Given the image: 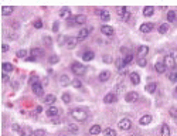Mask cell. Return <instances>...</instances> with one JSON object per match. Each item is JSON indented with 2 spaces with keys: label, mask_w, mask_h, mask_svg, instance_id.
Listing matches in <instances>:
<instances>
[{
  "label": "cell",
  "mask_w": 177,
  "mask_h": 136,
  "mask_svg": "<svg viewBox=\"0 0 177 136\" xmlns=\"http://www.w3.org/2000/svg\"><path fill=\"white\" fill-rule=\"evenodd\" d=\"M169 80L172 82H177V68H174L170 74H169Z\"/></svg>",
  "instance_id": "35"
},
{
  "label": "cell",
  "mask_w": 177,
  "mask_h": 136,
  "mask_svg": "<svg viewBox=\"0 0 177 136\" xmlns=\"http://www.w3.org/2000/svg\"><path fill=\"white\" fill-rule=\"evenodd\" d=\"M78 43V38H75V37H70V38H67V41H65V47L68 48V50H72L75 45Z\"/></svg>",
  "instance_id": "13"
},
{
  "label": "cell",
  "mask_w": 177,
  "mask_h": 136,
  "mask_svg": "<svg viewBox=\"0 0 177 136\" xmlns=\"http://www.w3.org/2000/svg\"><path fill=\"white\" fill-rule=\"evenodd\" d=\"M138 64H139L140 67H146L147 61H146V58H139V60H138Z\"/></svg>",
  "instance_id": "48"
},
{
  "label": "cell",
  "mask_w": 177,
  "mask_h": 136,
  "mask_svg": "<svg viewBox=\"0 0 177 136\" xmlns=\"http://www.w3.org/2000/svg\"><path fill=\"white\" fill-rule=\"evenodd\" d=\"M167 31H169V24H167V23H163V24L159 26V33H160V34H164V33H167Z\"/></svg>",
  "instance_id": "33"
},
{
  "label": "cell",
  "mask_w": 177,
  "mask_h": 136,
  "mask_svg": "<svg viewBox=\"0 0 177 136\" xmlns=\"http://www.w3.org/2000/svg\"><path fill=\"white\" fill-rule=\"evenodd\" d=\"M105 136H116V132L110 128H106L105 129Z\"/></svg>",
  "instance_id": "42"
},
{
  "label": "cell",
  "mask_w": 177,
  "mask_h": 136,
  "mask_svg": "<svg viewBox=\"0 0 177 136\" xmlns=\"http://www.w3.org/2000/svg\"><path fill=\"white\" fill-rule=\"evenodd\" d=\"M129 78H130V82H132L133 85H138V84L140 82V78H139V74H138V72H130V74H129Z\"/></svg>",
  "instance_id": "18"
},
{
  "label": "cell",
  "mask_w": 177,
  "mask_h": 136,
  "mask_svg": "<svg viewBox=\"0 0 177 136\" xmlns=\"http://www.w3.org/2000/svg\"><path fill=\"white\" fill-rule=\"evenodd\" d=\"M58 113H60V109L55 106H50L47 109V116H50V118H55V116H58Z\"/></svg>",
  "instance_id": "12"
},
{
  "label": "cell",
  "mask_w": 177,
  "mask_h": 136,
  "mask_svg": "<svg viewBox=\"0 0 177 136\" xmlns=\"http://www.w3.org/2000/svg\"><path fill=\"white\" fill-rule=\"evenodd\" d=\"M63 136H68V135H63Z\"/></svg>",
  "instance_id": "58"
},
{
  "label": "cell",
  "mask_w": 177,
  "mask_h": 136,
  "mask_svg": "<svg viewBox=\"0 0 177 136\" xmlns=\"http://www.w3.org/2000/svg\"><path fill=\"white\" fill-rule=\"evenodd\" d=\"M102 60H104V62H110V61H112V58H110L109 55H105Z\"/></svg>",
  "instance_id": "54"
},
{
  "label": "cell",
  "mask_w": 177,
  "mask_h": 136,
  "mask_svg": "<svg viewBox=\"0 0 177 136\" xmlns=\"http://www.w3.org/2000/svg\"><path fill=\"white\" fill-rule=\"evenodd\" d=\"M147 54H149V47H147V45H139V48H138V55H139V58H144Z\"/></svg>",
  "instance_id": "10"
},
{
  "label": "cell",
  "mask_w": 177,
  "mask_h": 136,
  "mask_svg": "<svg viewBox=\"0 0 177 136\" xmlns=\"http://www.w3.org/2000/svg\"><path fill=\"white\" fill-rule=\"evenodd\" d=\"M11 129H13L14 132H19V133L21 132V128H20V125H19V123H13V125H11Z\"/></svg>",
  "instance_id": "45"
},
{
  "label": "cell",
  "mask_w": 177,
  "mask_h": 136,
  "mask_svg": "<svg viewBox=\"0 0 177 136\" xmlns=\"http://www.w3.org/2000/svg\"><path fill=\"white\" fill-rule=\"evenodd\" d=\"M109 78H110V72H109V71H102V72L99 74V77H98V80H99L101 82H105Z\"/></svg>",
  "instance_id": "21"
},
{
  "label": "cell",
  "mask_w": 177,
  "mask_h": 136,
  "mask_svg": "<svg viewBox=\"0 0 177 136\" xmlns=\"http://www.w3.org/2000/svg\"><path fill=\"white\" fill-rule=\"evenodd\" d=\"M60 122V118L58 116H55V118H51V123H54V125H57Z\"/></svg>",
  "instance_id": "52"
},
{
  "label": "cell",
  "mask_w": 177,
  "mask_h": 136,
  "mask_svg": "<svg viewBox=\"0 0 177 136\" xmlns=\"http://www.w3.org/2000/svg\"><path fill=\"white\" fill-rule=\"evenodd\" d=\"M164 64H166L167 68L174 70V67H176V58H174L173 55H166V58H164Z\"/></svg>",
  "instance_id": "7"
},
{
  "label": "cell",
  "mask_w": 177,
  "mask_h": 136,
  "mask_svg": "<svg viewBox=\"0 0 177 136\" xmlns=\"http://www.w3.org/2000/svg\"><path fill=\"white\" fill-rule=\"evenodd\" d=\"M101 133V126L99 125H92L89 128V135H99Z\"/></svg>",
  "instance_id": "26"
},
{
  "label": "cell",
  "mask_w": 177,
  "mask_h": 136,
  "mask_svg": "<svg viewBox=\"0 0 177 136\" xmlns=\"http://www.w3.org/2000/svg\"><path fill=\"white\" fill-rule=\"evenodd\" d=\"M92 31H94V27H87V29H82V30L78 33V37H77V38H78V41L85 40V38H87V37L92 33Z\"/></svg>",
  "instance_id": "3"
},
{
  "label": "cell",
  "mask_w": 177,
  "mask_h": 136,
  "mask_svg": "<svg viewBox=\"0 0 177 136\" xmlns=\"http://www.w3.org/2000/svg\"><path fill=\"white\" fill-rule=\"evenodd\" d=\"M116 10H118V16H119L120 19H122V17H125V16L129 13L126 7H119V9H116Z\"/></svg>",
  "instance_id": "32"
},
{
  "label": "cell",
  "mask_w": 177,
  "mask_h": 136,
  "mask_svg": "<svg viewBox=\"0 0 177 136\" xmlns=\"http://www.w3.org/2000/svg\"><path fill=\"white\" fill-rule=\"evenodd\" d=\"M138 99H139V94L135 92V91H130V92H128V94L125 95V101L129 102V103H133V102H136Z\"/></svg>",
  "instance_id": "4"
},
{
  "label": "cell",
  "mask_w": 177,
  "mask_h": 136,
  "mask_svg": "<svg viewBox=\"0 0 177 136\" xmlns=\"http://www.w3.org/2000/svg\"><path fill=\"white\" fill-rule=\"evenodd\" d=\"M176 94H177V87H176Z\"/></svg>",
  "instance_id": "57"
},
{
  "label": "cell",
  "mask_w": 177,
  "mask_h": 136,
  "mask_svg": "<svg viewBox=\"0 0 177 136\" xmlns=\"http://www.w3.org/2000/svg\"><path fill=\"white\" fill-rule=\"evenodd\" d=\"M72 87H75V88H82V82H81L78 78H75V80L72 81Z\"/></svg>",
  "instance_id": "40"
},
{
  "label": "cell",
  "mask_w": 177,
  "mask_h": 136,
  "mask_svg": "<svg viewBox=\"0 0 177 136\" xmlns=\"http://www.w3.org/2000/svg\"><path fill=\"white\" fill-rule=\"evenodd\" d=\"M1 70H3V72H10V71H13L14 70V67H13V64H10V62H3L1 64Z\"/></svg>",
  "instance_id": "23"
},
{
  "label": "cell",
  "mask_w": 177,
  "mask_h": 136,
  "mask_svg": "<svg viewBox=\"0 0 177 136\" xmlns=\"http://www.w3.org/2000/svg\"><path fill=\"white\" fill-rule=\"evenodd\" d=\"M170 116H173V118H177V108H170Z\"/></svg>",
  "instance_id": "49"
},
{
  "label": "cell",
  "mask_w": 177,
  "mask_h": 136,
  "mask_svg": "<svg viewBox=\"0 0 177 136\" xmlns=\"http://www.w3.org/2000/svg\"><path fill=\"white\" fill-rule=\"evenodd\" d=\"M20 135H21V136H34V132H33L29 126H26V128H23V129H21Z\"/></svg>",
  "instance_id": "30"
},
{
  "label": "cell",
  "mask_w": 177,
  "mask_h": 136,
  "mask_svg": "<svg viewBox=\"0 0 177 136\" xmlns=\"http://www.w3.org/2000/svg\"><path fill=\"white\" fill-rule=\"evenodd\" d=\"M41 111H43V108H41V106H37V108H35V113H37V115H38Z\"/></svg>",
  "instance_id": "56"
},
{
  "label": "cell",
  "mask_w": 177,
  "mask_h": 136,
  "mask_svg": "<svg viewBox=\"0 0 177 136\" xmlns=\"http://www.w3.org/2000/svg\"><path fill=\"white\" fill-rule=\"evenodd\" d=\"M162 135L163 136H170V128H169V125H166V123L162 125Z\"/></svg>",
  "instance_id": "34"
},
{
  "label": "cell",
  "mask_w": 177,
  "mask_h": 136,
  "mask_svg": "<svg viewBox=\"0 0 177 136\" xmlns=\"http://www.w3.org/2000/svg\"><path fill=\"white\" fill-rule=\"evenodd\" d=\"M94 57H95V54H94V51H85L84 54H82V60L84 61H92L94 60Z\"/></svg>",
  "instance_id": "20"
},
{
  "label": "cell",
  "mask_w": 177,
  "mask_h": 136,
  "mask_svg": "<svg viewBox=\"0 0 177 136\" xmlns=\"http://www.w3.org/2000/svg\"><path fill=\"white\" fill-rule=\"evenodd\" d=\"M123 60H125V64L128 65V64H130V62L133 61V55H132V54H126Z\"/></svg>",
  "instance_id": "39"
},
{
  "label": "cell",
  "mask_w": 177,
  "mask_h": 136,
  "mask_svg": "<svg viewBox=\"0 0 177 136\" xmlns=\"http://www.w3.org/2000/svg\"><path fill=\"white\" fill-rule=\"evenodd\" d=\"M9 78H10V77H9L6 72H3V74H1V81H3V82H9Z\"/></svg>",
  "instance_id": "51"
},
{
  "label": "cell",
  "mask_w": 177,
  "mask_h": 136,
  "mask_svg": "<svg viewBox=\"0 0 177 136\" xmlns=\"http://www.w3.org/2000/svg\"><path fill=\"white\" fill-rule=\"evenodd\" d=\"M14 11V7L11 6H3L1 7V16H10Z\"/></svg>",
  "instance_id": "19"
},
{
  "label": "cell",
  "mask_w": 177,
  "mask_h": 136,
  "mask_svg": "<svg viewBox=\"0 0 177 136\" xmlns=\"http://www.w3.org/2000/svg\"><path fill=\"white\" fill-rule=\"evenodd\" d=\"M174 20H176V11L170 10L167 13V21H174Z\"/></svg>",
  "instance_id": "36"
},
{
  "label": "cell",
  "mask_w": 177,
  "mask_h": 136,
  "mask_svg": "<svg viewBox=\"0 0 177 136\" xmlns=\"http://www.w3.org/2000/svg\"><path fill=\"white\" fill-rule=\"evenodd\" d=\"M58 61H60V57H58V55H51V57L48 58V62H50V64H57Z\"/></svg>",
  "instance_id": "37"
},
{
  "label": "cell",
  "mask_w": 177,
  "mask_h": 136,
  "mask_svg": "<svg viewBox=\"0 0 177 136\" xmlns=\"http://www.w3.org/2000/svg\"><path fill=\"white\" fill-rule=\"evenodd\" d=\"M99 16H101V20H102V21H109V19H110V14H109V11H106V10H101V11H99Z\"/></svg>",
  "instance_id": "29"
},
{
  "label": "cell",
  "mask_w": 177,
  "mask_h": 136,
  "mask_svg": "<svg viewBox=\"0 0 177 136\" xmlns=\"http://www.w3.org/2000/svg\"><path fill=\"white\" fill-rule=\"evenodd\" d=\"M63 102H64V103H70L71 102V95L68 94V92L63 94Z\"/></svg>",
  "instance_id": "38"
},
{
  "label": "cell",
  "mask_w": 177,
  "mask_h": 136,
  "mask_svg": "<svg viewBox=\"0 0 177 136\" xmlns=\"http://www.w3.org/2000/svg\"><path fill=\"white\" fill-rule=\"evenodd\" d=\"M153 13H154V9H153L152 6H146V7L143 9V16H144V17H150Z\"/></svg>",
  "instance_id": "25"
},
{
  "label": "cell",
  "mask_w": 177,
  "mask_h": 136,
  "mask_svg": "<svg viewBox=\"0 0 177 136\" xmlns=\"http://www.w3.org/2000/svg\"><path fill=\"white\" fill-rule=\"evenodd\" d=\"M115 101H116V95H115L113 92L106 94L105 96H104V102H105V103H113Z\"/></svg>",
  "instance_id": "17"
},
{
  "label": "cell",
  "mask_w": 177,
  "mask_h": 136,
  "mask_svg": "<svg viewBox=\"0 0 177 136\" xmlns=\"http://www.w3.org/2000/svg\"><path fill=\"white\" fill-rule=\"evenodd\" d=\"M6 37L9 40H14L16 38V34H13V31H6Z\"/></svg>",
  "instance_id": "46"
},
{
  "label": "cell",
  "mask_w": 177,
  "mask_h": 136,
  "mask_svg": "<svg viewBox=\"0 0 177 136\" xmlns=\"http://www.w3.org/2000/svg\"><path fill=\"white\" fill-rule=\"evenodd\" d=\"M153 27H154L153 23H143L140 27H139V30H140V33H144V34H146V33H150V31L153 30Z\"/></svg>",
  "instance_id": "9"
},
{
  "label": "cell",
  "mask_w": 177,
  "mask_h": 136,
  "mask_svg": "<svg viewBox=\"0 0 177 136\" xmlns=\"http://www.w3.org/2000/svg\"><path fill=\"white\" fill-rule=\"evenodd\" d=\"M26 55H27V51L26 50H19L17 51V57L19 58H26Z\"/></svg>",
  "instance_id": "43"
},
{
  "label": "cell",
  "mask_w": 177,
  "mask_h": 136,
  "mask_svg": "<svg viewBox=\"0 0 177 136\" xmlns=\"http://www.w3.org/2000/svg\"><path fill=\"white\" fill-rule=\"evenodd\" d=\"M31 90H33V94H34V95H37V96H41V95L44 94L43 85L40 84V81H37V82H34V84L31 85Z\"/></svg>",
  "instance_id": "6"
},
{
  "label": "cell",
  "mask_w": 177,
  "mask_h": 136,
  "mask_svg": "<svg viewBox=\"0 0 177 136\" xmlns=\"http://www.w3.org/2000/svg\"><path fill=\"white\" fill-rule=\"evenodd\" d=\"M70 84H72V82H71V78L68 75H61L60 77V85L61 87H68Z\"/></svg>",
  "instance_id": "14"
},
{
  "label": "cell",
  "mask_w": 177,
  "mask_h": 136,
  "mask_svg": "<svg viewBox=\"0 0 177 136\" xmlns=\"http://www.w3.org/2000/svg\"><path fill=\"white\" fill-rule=\"evenodd\" d=\"M115 65H116V68H118V70H123V68L126 67V64H125V60H123V58H116Z\"/></svg>",
  "instance_id": "28"
},
{
  "label": "cell",
  "mask_w": 177,
  "mask_h": 136,
  "mask_svg": "<svg viewBox=\"0 0 177 136\" xmlns=\"http://www.w3.org/2000/svg\"><path fill=\"white\" fill-rule=\"evenodd\" d=\"M71 70H72V72H74L75 75H84V74L87 72V67L82 65V64L78 62V61H75V62L71 64Z\"/></svg>",
  "instance_id": "2"
},
{
  "label": "cell",
  "mask_w": 177,
  "mask_h": 136,
  "mask_svg": "<svg viewBox=\"0 0 177 136\" xmlns=\"http://www.w3.org/2000/svg\"><path fill=\"white\" fill-rule=\"evenodd\" d=\"M53 30H54V31H58V21H55V23H54V26H53Z\"/></svg>",
  "instance_id": "55"
},
{
  "label": "cell",
  "mask_w": 177,
  "mask_h": 136,
  "mask_svg": "<svg viewBox=\"0 0 177 136\" xmlns=\"http://www.w3.org/2000/svg\"><path fill=\"white\" fill-rule=\"evenodd\" d=\"M60 17H63V19L71 17V10L68 9V7H64V9H61V10H60Z\"/></svg>",
  "instance_id": "27"
},
{
  "label": "cell",
  "mask_w": 177,
  "mask_h": 136,
  "mask_svg": "<svg viewBox=\"0 0 177 136\" xmlns=\"http://www.w3.org/2000/svg\"><path fill=\"white\" fill-rule=\"evenodd\" d=\"M166 64L164 62H156V65H154V70H156V72H159V74H164L166 72Z\"/></svg>",
  "instance_id": "15"
},
{
  "label": "cell",
  "mask_w": 177,
  "mask_h": 136,
  "mask_svg": "<svg viewBox=\"0 0 177 136\" xmlns=\"http://www.w3.org/2000/svg\"><path fill=\"white\" fill-rule=\"evenodd\" d=\"M101 33H102L104 36L110 37V36H113L115 30H113V27H110V26H108V24H104V26L101 27Z\"/></svg>",
  "instance_id": "8"
},
{
  "label": "cell",
  "mask_w": 177,
  "mask_h": 136,
  "mask_svg": "<svg viewBox=\"0 0 177 136\" xmlns=\"http://www.w3.org/2000/svg\"><path fill=\"white\" fill-rule=\"evenodd\" d=\"M85 23H87V16L85 14L74 16V24H85Z\"/></svg>",
  "instance_id": "11"
},
{
  "label": "cell",
  "mask_w": 177,
  "mask_h": 136,
  "mask_svg": "<svg viewBox=\"0 0 177 136\" xmlns=\"http://www.w3.org/2000/svg\"><path fill=\"white\" fill-rule=\"evenodd\" d=\"M33 26H34L35 29H41L43 27V21L41 20H35L34 23H33Z\"/></svg>",
  "instance_id": "47"
},
{
  "label": "cell",
  "mask_w": 177,
  "mask_h": 136,
  "mask_svg": "<svg viewBox=\"0 0 177 136\" xmlns=\"http://www.w3.org/2000/svg\"><path fill=\"white\" fill-rule=\"evenodd\" d=\"M1 51H3V52H7V51H9V45H7V44H1Z\"/></svg>",
  "instance_id": "53"
},
{
  "label": "cell",
  "mask_w": 177,
  "mask_h": 136,
  "mask_svg": "<svg viewBox=\"0 0 177 136\" xmlns=\"http://www.w3.org/2000/svg\"><path fill=\"white\" fill-rule=\"evenodd\" d=\"M130 128H132V121H130L129 118L120 119V122H119V129H122V131H129Z\"/></svg>",
  "instance_id": "5"
},
{
  "label": "cell",
  "mask_w": 177,
  "mask_h": 136,
  "mask_svg": "<svg viewBox=\"0 0 177 136\" xmlns=\"http://www.w3.org/2000/svg\"><path fill=\"white\" fill-rule=\"evenodd\" d=\"M68 131H71V132H74V133H77L79 129H78V126L75 125V123H70L68 125Z\"/></svg>",
  "instance_id": "41"
},
{
  "label": "cell",
  "mask_w": 177,
  "mask_h": 136,
  "mask_svg": "<svg viewBox=\"0 0 177 136\" xmlns=\"http://www.w3.org/2000/svg\"><path fill=\"white\" fill-rule=\"evenodd\" d=\"M44 102H45V103H50V105H53V103L55 102V95H53V94H48V95H45V98H44Z\"/></svg>",
  "instance_id": "31"
},
{
  "label": "cell",
  "mask_w": 177,
  "mask_h": 136,
  "mask_svg": "<svg viewBox=\"0 0 177 136\" xmlns=\"http://www.w3.org/2000/svg\"><path fill=\"white\" fill-rule=\"evenodd\" d=\"M152 121H153V119H152L150 115H143L140 118V121H139V123H140L142 126H147L149 123H152Z\"/></svg>",
  "instance_id": "16"
},
{
  "label": "cell",
  "mask_w": 177,
  "mask_h": 136,
  "mask_svg": "<svg viewBox=\"0 0 177 136\" xmlns=\"http://www.w3.org/2000/svg\"><path fill=\"white\" fill-rule=\"evenodd\" d=\"M71 116L77 121V122H84L88 118V112L84 108H75L74 111H71Z\"/></svg>",
  "instance_id": "1"
},
{
  "label": "cell",
  "mask_w": 177,
  "mask_h": 136,
  "mask_svg": "<svg viewBox=\"0 0 177 136\" xmlns=\"http://www.w3.org/2000/svg\"><path fill=\"white\" fill-rule=\"evenodd\" d=\"M43 41L45 43V45H51V43H53V40H51V37H47V36H45L44 38H43Z\"/></svg>",
  "instance_id": "50"
},
{
  "label": "cell",
  "mask_w": 177,
  "mask_h": 136,
  "mask_svg": "<svg viewBox=\"0 0 177 136\" xmlns=\"http://www.w3.org/2000/svg\"><path fill=\"white\" fill-rule=\"evenodd\" d=\"M156 88H157V84L156 82H150V84H147L146 85V92H149V94H154L156 92Z\"/></svg>",
  "instance_id": "24"
},
{
  "label": "cell",
  "mask_w": 177,
  "mask_h": 136,
  "mask_svg": "<svg viewBox=\"0 0 177 136\" xmlns=\"http://www.w3.org/2000/svg\"><path fill=\"white\" fill-rule=\"evenodd\" d=\"M45 131L44 129H37V131H34V136H45Z\"/></svg>",
  "instance_id": "44"
},
{
  "label": "cell",
  "mask_w": 177,
  "mask_h": 136,
  "mask_svg": "<svg viewBox=\"0 0 177 136\" xmlns=\"http://www.w3.org/2000/svg\"><path fill=\"white\" fill-rule=\"evenodd\" d=\"M31 57H34V58H38V57H41L43 55V50L40 48V47H34V48H31Z\"/></svg>",
  "instance_id": "22"
}]
</instances>
